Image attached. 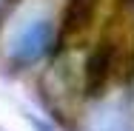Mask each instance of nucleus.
I'll return each instance as SVG.
<instances>
[{
  "label": "nucleus",
  "instance_id": "1",
  "mask_svg": "<svg viewBox=\"0 0 134 131\" xmlns=\"http://www.w3.org/2000/svg\"><path fill=\"white\" fill-rule=\"evenodd\" d=\"M52 40H54V23L49 17L29 20L26 26L14 34L12 60H17V63H31V60H37L40 54H46V49L52 46Z\"/></svg>",
  "mask_w": 134,
  "mask_h": 131
},
{
  "label": "nucleus",
  "instance_id": "5",
  "mask_svg": "<svg viewBox=\"0 0 134 131\" xmlns=\"http://www.w3.org/2000/svg\"><path fill=\"white\" fill-rule=\"evenodd\" d=\"M29 123H31V126H34L37 131H52V126H46L43 120H37V117H31V114H29Z\"/></svg>",
  "mask_w": 134,
  "mask_h": 131
},
{
  "label": "nucleus",
  "instance_id": "4",
  "mask_svg": "<svg viewBox=\"0 0 134 131\" xmlns=\"http://www.w3.org/2000/svg\"><path fill=\"white\" fill-rule=\"evenodd\" d=\"M88 131H129V126H126V111L117 108V105H103L91 117Z\"/></svg>",
  "mask_w": 134,
  "mask_h": 131
},
{
  "label": "nucleus",
  "instance_id": "2",
  "mask_svg": "<svg viewBox=\"0 0 134 131\" xmlns=\"http://www.w3.org/2000/svg\"><path fill=\"white\" fill-rule=\"evenodd\" d=\"M111 66H114V46L103 40L97 43V49L86 57V94L88 97H100L103 88L108 83V74H111Z\"/></svg>",
  "mask_w": 134,
  "mask_h": 131
},
{
  "label": "nucleus",
  "instance_id": "6",
  "mask_svg": "<svg viewBox=\"0 0 134 131\" xmlns=\"http://www.w3.org/2000/svg\"><path fill=\"white\" fill-rule=\"evenodd\" d=\"M131 3H134V0H131Z\"/></svg>",
  "mask_w": 134,
  "mask_h": 131
},
{
  "label": "nucleus",
  "instance_id": "3",
  "mask_svg": "<svg viewBox=\"0 0 134 131\" xmlns=\"http://www.w3.org/2000/svg\"><path fill=\"white\" fill-rule=\"evenodd\" d=\"M97 3H100V0H69V6H66V17H63V34L83 31V29L94 20Z\"/></svg>",
  "mask_w": 134,
  "mask_h": 131
}]
</instances>
